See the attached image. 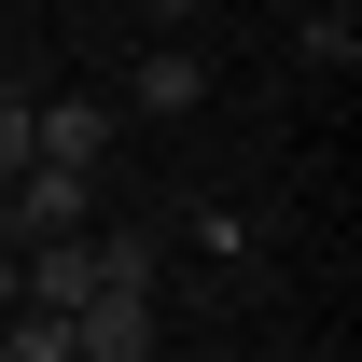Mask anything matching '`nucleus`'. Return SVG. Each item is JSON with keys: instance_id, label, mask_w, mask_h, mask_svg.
<instances>
[{"instance_id": "f257e3e1", "label": "nucleus", "mask_w": 362, "mask_h": 362, "mask_svg": "<svg viewBox=\"0 0 362 362\" xmlns=\"http://www.w3.org/2000/svg\"><path fill=\"white\" fill-rule=\"evenodd\" d=\"M0 223H14V251L28 237H84L98 223V168H14L0 181Z\"/></svg>"}, {"instance_id": "f03ea898", "label": "nucleus", "mask_w": 362, "mask_h": 362, "mask_svg": "<svg viewBox=\"0 0 362 362\" xmlns=\"http://www.w3.org/2000/svg\"><path fill=\"white\" fill-rule=\"evenodd\" d=\"M153 349V293H84L70 307V362H139Z\"/></svg>"}, {"instance_id": "7ed1b4c3", "label": "nucleus", "mask_w": 362, "mask_h": 362, "mask_svg": "<svg viewBox=\"0 0 362 362\" xmlns=\"http://www.w3.org/2000/svg\"><path fill=\"white\" fill-rule=\"evenodd\" d=\"M98 251V293H153V265H168V223H84Z\"/></svg>"}, {"instance_id": "20e7f679", "label": "nucleus", "mask_w": 362, "mask_h": 362, "mask_svg": "<svg viewBox=\"0 0 362 362\" xmlns=\"http://www.w3.org/2000/svg\"><path fill=\"white\" fill-rule=\"evenodd\" d=\"M126 98H139V112H195V98H209V56H195V42H153L126 70Z\"/></svg>"}, {"instance_id": "39448f33", "label": "nucleus", "mask_w": 362, "mask_h": 362, "mask_svg": "<svg viewBox=\"0 0 362 362\" xmlns=\"http://www.w3.org/2000/svg\"><path fill=\"white\" fill-rule=\"evenodd\" d=\"M307 56H320V70H349V56H362V14H349V0H320V14H307Z\"/></svg>"}, {"instance_id": "423d86ee", "label": "nucleus", "mask_w": 362, "mask_h": 362, "mask_svg": "<svg viewBox=\"0 0 362 362\" xmlns=\"http://www.w3.org/2000/svg\"><path fill=\"white\" fill-rule=\"evenodd\" d=\"M28 168V84H0V181Z\"/></svg>"}, {"instance_id": "0eeeda50", "label": "nucleus", "mask_w": 362, "mask_h": 362, "mask_svg": "<svg viewBox=\"0 0 362 362\" xmlns=\"http://www.w3.org/2000/svg\"><path fill=\"white\" fill-rule=\"evenodd\" d=\"M0 307H14V237H0Z\"/></svg>"}, {"instance_id": "6e6552de", "label": "nucleus", "mask_w": 362, "mask_h": 362, "mask_svg": "<svg viewBox=\"0 0 362 362\" xmlns=\"http://www.w3.org/2000/svg\"><path fill=\"white\" fill-rule=\"evenodd\" d=\"M139 14H168V28H181V14H195V0H139Z\"/></svg>"}]
</instances>
